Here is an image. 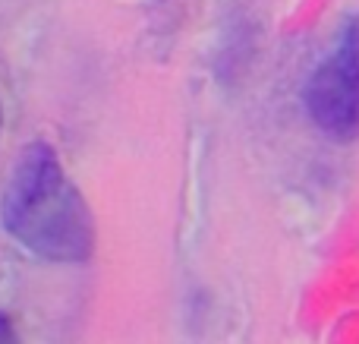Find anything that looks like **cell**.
<instances>
[{
  "mask_svg": "<svg viewBox=\"0 0 359 344\" xmlns=\"http://www.w3.org/2000/svg\"><path fill=\"white\" fill-rule=\"evenodd\" d=\"M4 227L19 246L48 263H86L95 218L48 143H32L13 164L0 202Z\"/></svg>",
  "mask_w": 359,
  "mask_h": 344,
  "instance_id": "6da1fadb",
  "label": "cell"
},
{
  "mask_svg": "<svg viewBox=\"0 0 359 344\" xmlns=\"http://www.w3.org/2000/svg\"><path fill=\"white\" fill-rule=\"evenodd\" d=\"M306 107L328 136H359V16L350 19L334 51L309 76Z\"/></svg>",
  "mask_w": 359,
  "mask_h": 344,
  "instance_id": "7a4b0ae2",
  "label": "cell"
},
{
  "mask_svg": "<svg viewBox=\"0 0 359 344\" xmlns=\"http://www.w3.org/2000/svg\"><path fill=\"white\" fill-rule=\"evenodd\" d=\"M0 344H19L16 329H13V322L6 319L4 313H0Z\"/></svg>",
  "mask_w": 359,
  "mask_h": 344,
  "instance_id": "3957f363",
  "label": "cell"
}]
</instances>
